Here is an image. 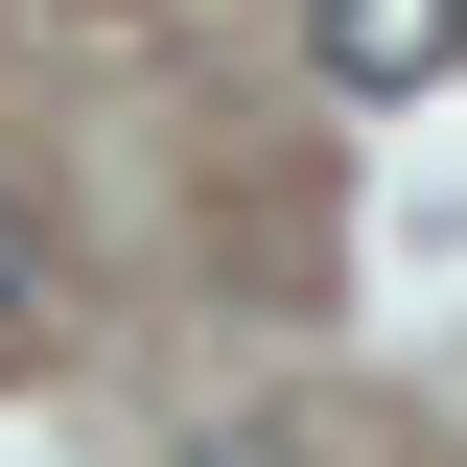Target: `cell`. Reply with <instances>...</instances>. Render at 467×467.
Masks as SVG:
<instances>
[{
    "label": "cell",
    "instance_id": "1",
    "mask_svg": "<svg viewBox=\"0 0 467 467\" xmlns=\"http://www.w3.org/2000/svg\"><path fill=\"white\" fill-rule=\"evenodd\" d=\"M304 70H327V94H444L467 0H304Z\"/></svg>",
    "mask_w": 467,
    "mask_h": 467
},
{
    "label": "cell",
    "instance_id": "2",
    "mask_svg": "<svg viewBox=\"0 0 467 467\" xmlns=\"http://www.w3.org/2000/svg\"><path fill=\"white\" fill-rule=\"evenodd\" d=\"M24 304H47V234H24V187H0V350H24Z\"/></svg>",
    "mask_w": 467,
    "mask_h": 467
}]
</instances>
